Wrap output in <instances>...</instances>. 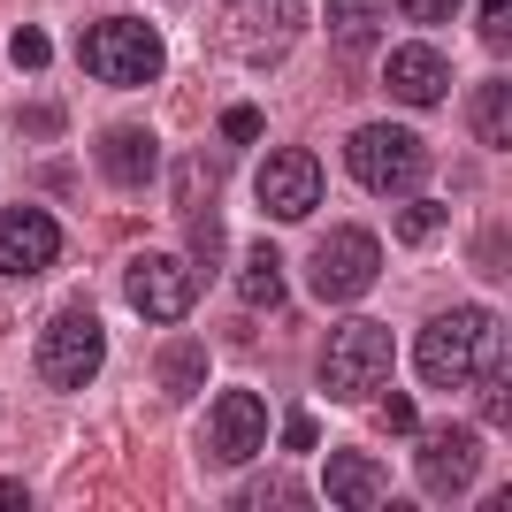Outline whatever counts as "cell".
<instances>
[{
  "mask_svg": "<svg viewBox=\"0 0 512 512\" xmlns=\"http://www.w3.org/2000/svg\"><path fill=\"white\" fill-rule=\"evenodd\" d=\"M222 138H230V146H253L260 138V107H245V100L222 107Z\"/></svg>",
  "mask_w": 512,
  "mask_h": 512,
  "instance_id": "cb8c5ba5",
  "label": "cell"
},
{
  "mask_svg": "<svg viewBox=\"0 0 512 512\" xmlns=\"http://www.w3.org/2000/svg\"><path fill=\"white\" fill-rule=\"evenodd\" d=\"M482 413H490V428L512 421V383H505V360H490V390H482Z\"/></svg>",
  "mask_w": 512,
  "mask_h": 512,
  "instance_id": "603a6c76",
  "label": "cell"
},
{
  "mask_svg": "<svg viewBox=\"0 0 512 512\" xmlns=\"http://www.w3.org/2000/svg\"><path fill=\"white\" fill-rule=\"evenodd\" d=\"M383 428H390V436H413V428H421L413 398H383Z\"/></svg>",
  "mask_w": 512,
  "mask_h": 512,
  "instance_id": "484cf974",
  "label": "cell"
},
{
  "mask_svg": "<svg viewBox=\"0 0 512 512\" xmlns=\"http://www.w3.org/2000/svg\"><path fill=\"white\" fill-rule=\"evenodd\" d=\"M467 123H474V138H482L490 153L512 146V85H505V77H490V85L474 92V115H467Z\"/></svg>",
  "mask_w": 512,
  "mask_h": 512,
  "instance_id": "e0dca14e",
  "label": "cell"
},
{
  "mask_svg": "<svg viewBox=\"0 0 512 512\" xmlns=\"http://www.w3.org/2000/svg\"><path fill=\"white\" fill-rule=\"evenodd\" d=\"M276 436H283L291 451H314V444H321V421H314V413H299V406H291V413H283V428H276Z\"/></svg>",
  "mask_w": 512,
  "mask_h": 512,
  "instance_id": "d4e9b609",
  "label": "cell"
},
{
  "mask_svg": "<svg viewBox=\"0 0 512 512\" xmlns=\"http://www.w3.org/2000/svg\"><path fill=\"white\" fill-rule=\"evenodd\" d=\"M482 31H490V39L505 46V31H512V16H505V0H482Z\"/></svg>",
  "mask_w": 512,
  "mask_h": 512,
  "instance_id": "83f0119b",
  "label": "cell"
},
{
  "mask_svg": "<svg viewBox=\"0 0 512 512\" xmlns=\"http://www.w3.org/2000/svg\"><path fill=\"white\" fill-rule=\"evenodd\" d=\"M0 512H31V490H23V482H0Z\"/></svg>",
  "mask_w": 512,
  "mask_h": 512,
  "instance_id": "f1b7e54d",
  "label": "cell"
},
{
  "mask_svg": "<svg viewBox=\"0 0 512 512\" xmlns=\"http://www.w3.org/2000/svg\"><path fill=\"white\" fill-rule=\"evenodd\" d=\"M237 505H253V512H306V482H245L237 490Z\"/></svg>",
  "mask_w": 512,
  "mask_h": 512,
  "instance_id": "d6986e66",
  "label": "cell"
},
{
  "mask_svg": "<svg viewBox=\"0 0 512 512\" xmlns=\"http://www.w3.org/2000/svg\"><path fill=\"white\" fill-rule=\"evenodd\" d=\"M85 69L100 77V85H153L161 77V62H169V46H161V31L153 23H138V16H107V23H92L85 31Z\"/></svg>",
  "mask_w": 512,
  "mask_h": 512,
  "instance_id": "7a4b0ae2",
  "label": "cell"
},
{
  "mask_svg": "<svg viewBox=\"0 0 512 512\" xmlns=\"http://www.w3.org/2000/svg\"><path fill=\"white\" fill-rule=\"evenodd\" d=\"M413 482H421V497H467L474 482H482V436L459 421L444 428H421V451H413Z\"/></svg>",
  "mask_w": 512,
  "mask_h": 512,
  "instance_id": "8992f818",
  "label": "cell"
},
{
  "mask_svg": "<svg viewBox=\"0 0 512 512\" xmlns=\"http://www.w3.org/2000/svg\"><path fill=\"white\" fill-rule=\"evenodd\" d=\"M62 253V222L46 207H0V276H39Z\"/></svg>",
  "mask_w": 512,
  "mask_h": 512,
  "instance_id": "30bf717a",
  "label": "cell"
},
{
  "mask_svg": "<svg viewBox=\"0 0 512 512\" xmlns=\"http://www.w3.org/2000/svg\"><path fill=\"white\" fill-rule=\"evenodd\" d=\"M8 54H16V69H46V62H54V39H46L39 23H23L16 39H8Z\"/></svg>",
  "mask_w": 512,
  "mask_h": 512,
  "instance_id": "7402d4cb",
  "label": "cell"
},
{
  "mask_svg": "<svg viewBox=\"0 0 512 512\" xmlns=\"http://www.w3.org/2000/svg\"><path fill=\"white\" fill-rule=\"evenodd\" d=\"M260 207L276 214V222H299V214L321 207V161L306 146H283L260 161Z\"/></svg>",
  "mask_w": 512,
  "mask_h": 512,
  "instance_id": "9c48e42d",
  "label": "cell"
},
{
  "mask_svg": "<svg viewBox=\"0 0 512 512\" xmlns=\"http://www.w3.org/2000/svg\"><path fill=\"white\" fill-rule=\"evenodd\" d=\"M107 360V337H100V321H92V306H69V314L46 321V337H39V375L54 390H85L92 375H100Z\"/></svg>",
  "mask_w": 512,
  "mask_h": 512,
  "instance_id": "52a82bcc",
  "label": "cell"
},
{
  "mask_svg": "<svg viewBox=\"0 0 512 512\" xmlns=\"http://www.w3.org/2000/svg\"><path fill=\"white\" fill-rule=\"evenodd\" d=\"M398 237H406L413 253H421V245H436V237H444V207H436V199H406V214H398Z\"/></svg>",
  "mask_w": 512,
  "mask_h": 512,
  "instance_id": "ffe728a7",
  "label": "cell"
},
{
  "mask_svg": "<svg viewBox=\"0 0 512 512\" xmlns=\"http://www.w3.org/2000/svg\"><path fill=\"white\" fill-rule=\"evenodd\" d=\"M390 329L383 321H337L329 329V344H321V390L329 398H375L383 390V375H390Z\"/></svg>",
  "mask_w": 512,
  "mask_h": 512,
  "instance_id": "6da1fadb",
  "label": "cell"
},
{
  "mask_svg": "<svg viewBox=\"0 0 512 512\" xmlns=\"http://www.w3.org/2000/svg\"><path fill=\"white\" fill-rule=\"evenodd\" d=\"M383 85H390V100H406V107H436L451 92V62L444 54H436V46H398V54H390L383 62Z\"/></svg>",
  "mask_w": 512,
  "mask_h": 512,
  "instance_id": "7c38bea8",
  "label": "cell"
},
{
  "mask_svg": "<svg viewBox=\"0 0 512 512\" xmlns=\"http://www.w3.org/2000/svg\"><path fill=\"white\" fill-rule=\"evenodd\" d=\"M237 299L245 306H283V253L260 237L253 253H245V268H237Z\"/></svg>",
  "mask_w": 512,
  "mask_h": 512,
  "instance_id": "2e32d148",
  "label": "cell"
},
{
  "mask_svg": "<svg viewBox=\"0 0 512 512\" xmlns=\"http://www.w3.org/2000/svg\"><path fill=\"white\" fill-rule=\"evenodd\" d=\"M153 375H161V390H169V398H192V390L207 383V352L184 337V344H169V352L153 360Z\"/></svg>",
  "mask_w": 512,
  "mask_h": 512,
  "instance_id": "ac0fdd59",
  "label": "cell"
},
{
  "mask_svg": "<svg viewBox=\"0 0 512 512\" xmlns=\"http://www.w3.org/2000/svg\"><path fill=\"white\" fill-rule=\"evenodd\" d=\"M497 337L490 314H474V306H451V314H436L421 329V344H413V367H421V383L436 390H459L474 375V360H482V344Z\"/></svg>",
  "mask_w": 512,
  "mask_h": 512,
  "instance_id": "277c9868",
  "label": "cell"
},
{
  "mask_svg": "<svg viewBox=\"0 0 512 512\" xmlns=\"http://www.w3.org/2000/svg\"><path fill=\"white\" fill-rule=\"evenodd\" d=\"M123 299L146 321H184L199 306V268L192 260H169V253H138L123 268Z\"/></svg>",
  "mask_w": 512,
  "mask_h": 512,
  "instance_id": "ba28073f",
  "label": "cell"
},
{
  "mask_svg": "<svg viewBox=\"0 0 512 512\" xmlns=\"http://www.w3.org/2000/svg\"><path fill=\"white\" fill-rule=\"evenodd\" d=\"M100 169L115 176V184H153L161 176V146H153V130H138V123H115V130H100Z\"/></svg>",
  "mask_w": 512,
  "mask_h": 512,
  "instance_id": "4fadbf2b",
  "label": "cell"
},
{
  "mask_svg": "<svg viewBox=\"0 0 512 512\" xmlns=\"http://www.w3.org/2000/svg\"><path fill=\"white\" fill-rule=\"evenodd\" d=\"M398 8H406L413 23H451L459 16V0H398Z\"/></svg>",
  "mask_w": 512,
  "mask_h": 512,
  "instance_id": "4316f807",
  "label": "cell"
},
{
  "mask_svg": "<svg viewBox=\"0 0 512 512\" xmlns=\"http://www.w3.org/2000/svg\"><path fill=\"white\" fill-rule=\"evenodd\" d=\"M344 161H352V176H360L367 192H383V199H406L428 176V153L406 123H360L352 146H344Z\"/></svg>",
  "mask_w": 512,
  "mask_h": 512,
  "instance_id": "3957f363",
  "label": "cell"
},
{
  "mask_svg": "<svg viewBox=\"0 0 512 512\" xmlns=\"http://www.w3.org/2000/svg\"><path fill=\"white\" fill-rule=\"evenodd\" d=\"M321 497L344 505V512L383 505V467H375L367 451H329V467H321Z\"/></svg>",
  "mask_w": 512,
  "mask_h": 512,
  "instance_id": "5bb4252c",
  "label": "cell"
},
{
  "mask_svg": "<svg viewBox=\"0 0 512 512\" xmlns=\"http://www.w3.org/2000/svg\"><path fill=\"white\" fill-rule=\"evenodd\" d=\"M16 123H23V138H62V130H69V107L62 100H31V107H16Z\"/></svg>",
  "mask_w": 512,
  "mask_h": 512,
  "instance_id": "44dd1931",
  "label": "cell"
},
{
  "mask_svg": "<svg viewBox=\"0 0 512 512\" xmlns=\"http://www.w3.org/2000/svg\"><path fill=\"white\" fill-rule=\"evenodd\" d=\"M260 444H268V406H260L253 390H222L214 413H207V451L222 467H245Z\"/></svg>",
  "mask_w": 512,
  "mask_h": 512,
  "instance_id": "8fae6325",
  "label": "cell"
},
{
  "mask_svg": "<svg viewBox=\"0 0 512 512\" xmlns=\"http://www.w3.org/2000/svg\"><path fill=\"white\" fill-rule=\"evenodd\" d=\"M383 276V245L360 230V222H344V230H329L314 245V260H306V283H314V299H360L367 283Z\"/></svg>",
  "mask_w": 512,
  "mask_h": 512,
  "instance_id": "5b68a950",
  "label": "cell"
},
{
  "mask_svg": "<svg viewBox=\"0 0 512 512\" xmlns=\"http://www.w3.org/2000/svg\"><path fill=\"white\" fill-rule=\"evenodd\" d=\"M375 31H383V0H329V39L344 54H375Z\"/></svg>",
  "mask_w": 512,
  "mask_h": 512,
  "instance_id": "9a60e30c",
  "label": "cell"
}]
</instances>
